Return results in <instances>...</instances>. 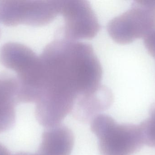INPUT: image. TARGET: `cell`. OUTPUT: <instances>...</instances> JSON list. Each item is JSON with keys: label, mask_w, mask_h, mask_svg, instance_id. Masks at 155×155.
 Instances as JSON below:
<instances>
[{"label": "cell", "mask_w": 155, "mask_h": 155, "mask_svg": "<svg viewBox=\"0 0 155 155\" xmlns=\"http://www.w3.org/2000/svg\"><path fill=\"white\" fill-rule=\"evenodd\" d=\"M74 136L65 126L59 124L47 128L43 133L37 153L39 155H71Z\"/></svg>", "instance_id": "obj_8"}, {"label": "cell", "mask_w": 155, "mask_h": 155, "mask_svg": "<svg viewBox=\"0 0 155 155\" xmlns=\"http://www.w3.org/2000/svg\"><path fill=\"white\" fill-rule=\"evenodd\" d=\"M151 1H136L131 8L107 24L111 38L120 44L130 43L144 38L155 28V6Z\"/></svg>", "instance_id": "obj_3"}, {"label": "cell", "mask_w": 155, "mask_h": 155, "mask_svg": "<svg viewBox=\"0 0 155 155\" xmlns=\"http://www.w3.org/2000/svg\"><path fill=\"white\" fill-rule=\"evenodd\" d=\"M143 42L149 53L155 59V28L144 37Z\"/></svg>", "instance_id": "obj_10"}, {"label": "cell", "mask_w": 155, "mask_h": 155, "mask_svg": "<svg viewBox=\"0 0 155 155\" xmlns=\"http://www.w3.org/2000/svg\"><path fill=\"white\" fill-rule=\"evenodd\" d=\"M0 155H12L7 147L1 143H0Z\"/></svg>", "instance_id": "obj_11"}, {"label": "cell", "mask_w": 155, "mask_h": 155, "mask_svg": "<svg viewBox=\"0 0 155 155\" xmlns=\"http://www.w3.org/2000/svg\"><path fill=\"white\" fill-rule=\"evenodd\" d=\"M60 15L64 20V39L66 40L93 39L101 28L95 13L87 1H60Z\"/></svg>", "instance_id": "obj_5"}, {"label": "cell", "mask_w": 155, "mask_h": 155, "mask_svg": "<svg viewBox=\"0 0 155 155\" xmlns=\"http://www.w3.org/2000/svg\"><path fill=\"white\" fill-rule=\"evenodd\" d=\"M60 14V1L0 0V23L7 26H44Z\"/></svg>", "instance_id": "obj_4"}, {"label": "cell", "mask_w": 155, "mask_h": 155, "mask_svg": "<svg viewBox=\"0 0 155 155\" xmlns=\"http://www.w3.org/2000/svg\"><path fill=\"white\" fill-rule=\"evenodd\" d=\"M114 100L112 91L103 85L97 91L79 97L72 114L79 122H91L100 113L108 109L113 104Z\"/></svg>", "instance_id": "obj_6"}, {"label": "cell", "mask_w": 155, "mask_h": 155, "mask_svg": "<svg viewBox=\"0 0 155 155\" xmlns=\"http://www.w3.org/2000/svg\"><path fill=\"white\" fill-rule=\"evenodd\" d=\"M14 155H39L38 153H27V152H21L16 153Z\"/></svg>", "instance_id": "obj_12"}, {"label": "cell", "mask_w": 155, "mask_h": 155, "mask_svg": "<svg viewBox=\"0 0 155 155\" xmlns=\"http://www.w3.org/2000/svg\"><path fill=\"white\" fill-rule=\"evenodd\" d=\"M17 78L6 72L0 73V133L14 125L16 106L18 103Z\"/></svg>", "instance_id": "obj_7"}, {"label": "cell", "mask_w": 155, "mask_h": 155, "mask_svg": "<svg viewBox=\"0 0 155 155\" xmlns=\"http://www.w3.org/2000/svg\"><path fill=\"white\" fill-rule=\"evenodd\" d=\"M144 144L155 147V103L149 110V116L139 125Z\"/></svg>", "instance_id": "obj_9"}, {"label": "cell", "mask_w": 155, "mask_h": 155, "mask_svg": "<svg viewBox=\"0 0 155 155\" xmlns=\"http://www.w3.org/2000/svg\"><path fill=\"white\" fill-rule=\"evenodd\" d=\"M1 30H0V37H1Z\"/></svg>", "instance_id": "obj_13"}, {"label": "cell", "mask_w": 155, "mask_h": 155, "mask_svg": "<svg viewBox=\"0 0 155 155\" xmlns=\"http://www.w3.org/2000/svg\"><path fill=\"white\" fill-rule=\"evenodd\" d=\"M42 80L40 97L74 105L78 97L100 88L103 68L91 45L54 40L40 56Z\"/></svg>", "instance_id": "obj_1"}, {"label": "cell", "mask_w": 155, "mask_h": 155, "mask_svg": "<svg viewBox=\"0 0 155 155\" xmlns=\"http://www.w3.org/2000/svg\"><path fill=\"white\" fill-rule=\"evenodd\" d=\"M91 129L98 138L101 155H132L144 145L139 125L118 124L107 115L94 117Z\"/></svg>", "instance_id": "obj_2"}]
</instances>
